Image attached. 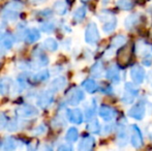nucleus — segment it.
I'll return each mask as SVG.
<instances>
[{"instance_id":"f257e3e1","label":"nucleus","mask_w":152,"mask_h":151,"mask_svg":"<svg viewBox=\"0 0 152 151\" xmlns=\"http://www.w3.org/2000/svg\"><path fill=\"white\" fill-rule=\"evenodd\" d=\"M23 8V4L20 1H10L2 10L1 17L7 22H14L18 19L20 10Z\"/></svg>"},{"instance_id":"f03ea898","label":"nucleus","mask_w":152,"mask_h":151,"mask_svg":"<svg viewBox=\"0 0 152 151\" xmlns=\"http://www.w3.org/2000/svg\"><path fill=\"white\" fill-rule=\"evenodd\" d=\"M99 18V20L102 21V30H104V32L111 33L116 29L117 19L113 14L109 12H102Z\"/></svg>"},{"instance_id":"7ed1b4c3","label":"nucleus","mask_w":152,"mask_h":151,"mask_svg":"<svg viewBox=\"0 0 152 151\" xmlns=\"http://www.w3.org/2000/svg\"><path fill=\"white\" fill-rule=\"evenodd\" d=\"M134 52V44H128V46H123L119 50L117 54V59H118V65L120 67H123L127 64L132 59V55Z\"/></svg>"},{"instance_id":"20e7f679","label":"nucleus","mask_w":152,"mask_h":151,"mask_svg":"<svg viewBox=\"0 0 152 151\" xmlns=\"http://www.w3.org/2000/svg\"><path fill=\"white\" fill-rule=\"evenodd\" d=\"M99 31L95 23L91 22L87 25L86 30H85V40L89 44H95L99 40Z\"/></svg>"},{"instance_id":"39448f33","label":"nucleus","mask_w":152,"mask_h":151,"mask_svg":"<svg viewBox=\"0 0 152 151\" xmlns=\"http://www.w3.org/2000/svg\"><path fill=\"white\" fill-rule=\"evenodd\" d=\"M85 94L83 90L79 87H74L69 90L66 95V101L70 106H77L84 99Z\"/></svg>"},{"instance_id":"423d86ee","label":"nucleus","mask_w":152,"mask_h":151,"mask_svg":"<svg viewBox=\"0 0 152 151\" xmlns=\"http://www.w3.org/2000/svg\"><path fill=\"white\" fill-rule=\"evenodd\" d=\"M145 112H146V101H140L128 111L127 114L136 120H142L145 116Z\"/></svg>"},{"instance_id":"0eeeda50","label":"nucleus","mask_w":152,"mask_h":151,"mask_svg":"<svg viewBox=\"0 0 152 151\" xmlns=\"http://www.w3.org/2000/svg\"><path fill=\"white\" fill-rule=\"evenodd\" d=\"M16 115L21 118H33L38 115V110L30 105H22L16 109Z\"/></svg>"},{"instance_id":"6e6552de","label":"nucleus","mask_w":152,"mask_h":151,"mask_svg":"<svg viewBox=\"0 0 152 151\" xmlns=\"http://www.w3.org/2000/svg\"><path fill=\"white\" fill-rule=\"evenodd\" d=\"M128 136L127 129H126V121L121 119L118 123V128H117V144L121 147L127 144Z\"/></svg>"},{"instance_id":"1a4fd4ad","label":"nucleus","mask_w":152,"mask_h":151,"mask_svg":"<svg viewBox=\"0 0 152 151\" xmlns=\"http://www.w3.org/2000/svg\"><path fill=\"white\" fill-rule=\"evenodd\" d=\"M130 143L132 146L134 148H140L143 145V135L141 129L138 127V125H132L130 127Z\"/></svg>"},{"instance_id":"9d476101","label":"nucleus","mask_w":152,"mask_h":151,"mask_svg":"<svg viewBox=\"0 0 152 151\" xmlns=\"http://www.w3.org/2000/svg\"><path fill=\"white\" fill-rule=\"evenodd\" d=\"M53 92H54L53 90H48L40 93L37 98L38 107L42 108V109H47L48 107H50L51 104L54 101V93Z\"/></svg>"},{"instance_id":"9b49d317","label":"nucleus","mask_w":152,"mask_h":151,"mask_svg":"<svg viewBox=\"0 0 152 151\" xmlns=\"http://www.w3.org/2000/svg\"><path fill=\"white\" fill-rule=\"evenodd\" d=\"M33 56V65L36 67L38 66H46L49 63V58L46 56L44 52L40 49H36L32 53Z\"/></svg>"},{"instance_id":"f8f14e48","label":"nucleus","mask_w":152,"mask_h":151,"mask_svg":"<svg viewBox=\"0 0 152 151\" xmlns=\"http://www.w3.org/2000/svg\"><path fill=\"white\" fill-rule=\"evenodd\" d=\"M130 78H132V82L136 84H142L143 81L145 79V71L142 66L136 64L134 66H132V69H130Z\"/></svg>"},{"instance_id":"ddd939ff","label":"nucleus","mask_w":152,"mask_h":151,"mask_svg":"<svg viewBox=\"0 0 152 151\" xmlns=\"http://www.w3.org/2000/svg\"><path fill=\"white\" fill-rule=\"evenodd\" d=\"M98 114H99V116L102 117L104 121H111L116 117L117 112L115 111V109L110 107V106L102 105L99 107V110H98Z\"/></svg>"},{"instance_id":"4468645a","label":"nucleus","mask_w":152,"mask_h":151,"mask_svg":"<svg viewBox=\"0 0 152 151\" xmlns=\"http://www.w3.org/2000/svg\"><path fill=\"white\" fill-rule=\"evenodd\" d=\"M67 118L74 124H81L84 120V116L80 109H72L67 111Z\"/></svg>"},{"instance_id":"2eb2a0df","label":"nucleus","mask_w":152,"mask_h":151,"mask_svg":"<svg viewBox=\"0 0 152 151\" xmlns=\"http://www.w3.org/2000/svg\"><path fill=\"white\" fill-rule=\"evenodd\" d=\"M95 145V140L92 136H85L83 137V139L81 140L80 144H79L78 149L81 151H89Z\"/></svg>"},{"instance_id":"dca6fc26","label":"nucleus","mask_w":152,"mask_h":151,"mask_svg":"<svg viewBox=\"0 0 152 151\" xmlns=\"http://www.w3.org/2000/svg\"><path fill=\"white\" fill-rule=\"evenodd\" d=\"M106 77L108 80H110L111 82L113 83H119L121 80V77H120V71H119L118 66L116 65H112L111 67H109L106 71Z\"/></svg>"},{"instance_id":"f3484780","label":"nucleus","mask_w":152,"mask_h":151,"mask_svg":"<svg viewBox=\"0 0 152 151\" xmlns=\"http://www.w3.org/2000/svg\"><path fill=\"white\" fill-rule=\"evenodd\" d=\"M66 83L67 82H66V79L64 77H58V78L54 79L51 83V90H53L54 92L61 91L66 86Z\"/></svg>"},{"instance_id":"a211bd4d","label":"nucleus","mask_w":152,"mask_h":151,"mask_svg":"<svg viewBox=\"0 0 152 151\" xmlns=\"http://www.w3.org/2000/svg\"><path fill=\"white\" fill-rule=\"evenodd\" d=\"M40 37L39 31L36 28H31L29 30H26L24 34V39L28 44H32V42H35L36 40H38V38Z\"/></svg>"},{"instance_id":"6ab92c4d","label":"nucleus","mask_w":152,"mask_h":151,"mask_svg":"<svg viewBox=\"0 0 152 151\" xmlns=\"http://www.w3.org/2000/svg\"><path fill=\"white\" fill-rule=\"evenodd\" d=\"M12 80L10 78H5L1 79L0 80V93L2 95H6L10 93V89H12Z\"/></svg>"},{"instance_id":"aec40b11","label":"nucleus","mask_w":152,"mask_h":151,"mask_svg":"<svg viewBox=\"0 0 152 151\" xmlns=\"http://www.w3.org/2000/svg\"><path fill=\"white\" fill-rule=\"evenodd\" d=\"M140 15L139 14H132L129 15L127 18H125V21H124V26H125L126 29H132L134 28V26L139 24L140 22Z\"/></svg>"},{"instance_id":"412c9836","label":"nucleus","mask_w":152,"mask_h":151,"mask_svg":"<svg viewBox=\"0 0 152 151\" xmlns=\"http://www.w3.org/2000/svg\"><path fill=\"white\" fill-rule=\"evenodd\" d=\"M82 86H83V88L89 93H94L98 90L97 83L94 80H92V79H87V80H85L84 82L82 83Z\"/></svg>"},{"instance_id":"4be33fe9","label":"nucleus","mask_w":152,"mask_h":151,"mask_svg":"<svg viewBox=\"0 0 152 151\" xmlns=\"http://www.w3.org/2000/svg\"><path fill=\"white\" fill-rule=\"evenodd\" d=\"M95 112H96V103H95V99H92L91 103L85 109V118H86V120L88 121L92 120L94 115H95Z\"/></svg>"},{"instance_id":"5701e85b","label":"nucleus","mask_w":152,"mask_h":151,"mask_svg":"<svg viewBox=\"0 0 152 151\" xmlns=\"http://www.w3.org/2000/svg\"><path fill=\"white\" fill-rule=\"evenodd\" d=\"M102 71H104V64H102V61H97L92 65L90 69V74L93 78H100L102 75Z\"/></svg>"},{"instance_id":"b1692460","label":"nucleus","mask_w":152,"mask_h":151,"mask_svg":"<svg viewBox=\"0 0 152 151\" xmlns=\"http://www.w3.org/2000/svg\"><path fill=\"white\" fill-rule=\"evenodd\" d=\"M54 10L57 15L59 16H63L67 12V3L63 0H58L56 3L54 4Z\"/></svg>"},{"instance_id":"393cba45","label":"nucleus","mask_w":152,"mask_h":151,"mask_svg":"<svg viewBox=\"0 0 152 151\" xmlns=\"http://www.w3.org/2000/svg\"><path fill=\"white\" fill-rule=\"evenodd\" d=\"M44 48L49 52H55L58 49V42L54 38L49 37L44 42Z\"/></svg>"},{"instance_id":"a878e982","label":"nucleus","mask_w":152,"mask_h":151,"mask_svg":"<svg viewBox=\"0 0 152 151\" xmlns=\"http://www.w3.org/2000/svg\"><path fill=\"white\" fill-rule=\"evenodd\" d=\"M126 42V37L122 34L116 35V36L113 37L112 42H111V47L112 48H121L125 44Z\"/></svg>"},{"instance_id":"bb28decb","label":"nucleus","mask_w":152,"mask_h":151,"mask_svg":"<svg viewBox=\"0 0 152 151\" xmlns=\"http://www.w3.org/2000/svg\"><path fill=\"white\" fill-rule=\"evenodd\" d=\"M2 148L4 150H14L17 148V141L12 137H7L2 142Z\"/></svg>"},{"instance_id":"cd10ccee","label":"nucleus","mask_w":152,"mask_h":151,"mask_svg":"<svg viewBox=\"0 0 152 151\" xmlns=\"http://www.w3.org/2000/svg\"><path fill=\"white\" fill-rule=\"evenodd\" d=\"M86 14H87L86 6H80V7H78L76 10H75V12H74V20L76 21V22H81V21H82L83 19L85 18Z\"/></svg>"},{"instance_id":"c85d7f7f","label":"nucleus","mask_w":152,"mask_h":151,"mask_svg":"<svg viewBox=\"0 0 152 151\" xmlns=\"http://www.w3.org/2000/svg\"><path fill=\"white\" fill-rule=\"evenodd\" d=\"M14 44V37L10 34H6L5 36L0 40V46L4 49V50H10Z\"/></svg>"},{"instance_id":"c756f323","label":"nucleus","mask_w":152,"mask_h":151,"mask_svg":"<svg viewBox=\"0 0 152 151\" xmlns=\"http://www.w3.org/2000/svg\"><path fill=\"white\" fill-rule=\"evenodd\" d=\"M87 129H88L91 133H99L102 127H100V124H99V122H98V120L92 119V120H90V122L88 123V125H87Z\"/></svg>"},{"instance_id":"7c9ffc66","label":"nucleus","mask_w":152,"mask_h":151,"mask_svg":"<svg viewBox=\"0 0 152 151\" xmlns=\"http://www.w3.org/2000/svg\"><path fill=\"white\" fill-rule=\"evenodd\" d=\"M79 138V131L76 127H70L68 128V131H66L65 139L69 142H76Z\"/></svg>"},{"instance_id":"2f4dec72","label":"nucleus","mask_w":152,"mask_h":151,"mask_svg":"<svg viewBox=\"0 0 152 151\" xmlns=\"http://www.w3.org/2000/svg\"><path fill=\"white\" fill-rule=\"evenodd\" d=\"M124 91L129 93V94H132V96H134V97H137L139 94V88L134 84L129 83V82H127L125 84V86H124Z\"/></svg>"},{"instance_id":"473e14b6","label":"nucleus","mask_w":152,"mask_h":151,"mask_svg":"<svg viewBox=\"0 0 152 151\" xmlns=\"http://www.w3.org/2000/svg\"><path fill=\"white\" fill-rule=\"evenodd\" d=\"M117 6L122 10H130L134 7V3L130 0H118L117 1Z\"/></svg>"},{"instance_id":"72a5a7b5","label":"nucleus","mask_w":152,"mask_h":151,"mask_svg":"<svg viewBox=\"0 0 152 151\" xmlns=\"http://www.w3.org/2000/svg\"><path fill=\"white\" fill-rule=\"evenodd\" d=\"M49 77H50V73L47 69H44V71H40L39 73L35 74L33 77V80L36 82H42V81H46Z\"/></svg>"},{"instance_id":"f704fd0d","label":"nucleus","mask_w":152,"mask_h":151,"mask_svg":"<svg viewBox=\"0 0 152 151\" xmlns=\"http://www.w3.org/2000/svg\"><path fill=\"white\" fill-rule=\"evenodd\" d=\"M40 29H42V31H44L46 33H51L52 31H54L55 25L52 22H46L40 25Z\"/></svg>"},{"instance_id":"c9c22d12","label":"nucleus","mask_w":152,"mask_h":151,"mask_svg":"<svg viewBox=\"0 0 152 151\" xmlns=\"http://www.w3.org/2000/svg\"><path fill=\"white\" fill-rule=\"evenodd\" d=\"M33 135H35V136H38V135H42V133H46V126H45L44 124H40V125H38V126H36L35 128L33 129Z\"/></svg>"},{"instance_id":"e433bc0d","label":"nucleus","mask_w":152,"mask_h":151,"mask_svg":"<svg viewBox=\"0 0 152 151\" xmlns=\"http://www.w3.org/2000/svg\"><path fill=\"white\" fill-rule=\"evenodd\" d=\"M7 129L10 131H16L17 129H18V123H17L15 120L10 121V122L8 123V125H7Z\"/></svg>"},{"instance_id":"4c0bfd02","label":"nucleus","mask_w":152,"mask_h":151,"mask_svg":"<svg viewBox=\"0 0 152 151\" xmlns=\"http://www.w3.org/2000/svg\"><path fill=\"white\" fill-rule=\"evenodd\" d=\"M6 126V116L3 113H0V131Z\"/></svg>"},{"instance_id":"58836bf2","label":"nucleus","mask_w":152,"mask_h":151,"mask_svg":"<svg viewBox=\"0 0 152 151\" xmlns=\"http://www.w3.org/2000/svg\"><path fill=\"white\" fill-rule=\"evenodd\" d=\"M113 128H114V125L111 124V125H106V126L104 127V133H106V135H109L110 133H112Z\"/></svg>"},{"instance_id":"ea45409f","label":"nucleus","mask_w":152,"mask_h":151,"mask_svg":"<svg viewBox=\"0 0 152 151\" xmlns=\"http://www.w3.org/2000/svg\"><path fill=\"white\" fill-rule=\"evenodd\" d=\"M59 150H72V147L69 145H62L58 148Z\"/></svg>"},{"instance_id":"a19ab883","label":"nucleus","mask_w":152,"mask_h":151,"mask_svg":"<svg viewBox=\"0 0 152 151\" xmlns=\"http://www.w3.org/2000/svg\"><path fill=\"white\" fill-rule=\"evenodd\" d=\"M47 0H30L31 3L33 4H39V3H44V2H46Z\"/></svg>"},{"instance_id":"79ce46f5","label":"nucleus","mask_w":152,"mask_h":151,"mask_svg":"<svg viewBox=\"0 0 152 151\" xmlns=\"http://www.w3.org/2000/svg\"><path fill=\"white\" fill-rule=\"evenodd\" d=\"M148 81H149V83L152 85V71H150L149 75H148Z\"/></svg>"},{"instance_id":"37998d69","label":"nucleus","mask_w":152,"mask_h":151,"mask_svg":"<svg viewBox=\"0 0 152 151\" xmlns=\"http://www.w3.org/2000/svg\"><path fill=\"white\" fill-rule=\"evenodd\" d=\"M82 2H88V1H90V0H81Z\"/></svg>"}]
</instances>
